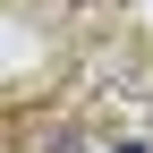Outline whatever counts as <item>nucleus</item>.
I'll use <instances>...</instances> for the list:
<instances>
[{
	"label": "nucleus",
	"mask_w": 153,
	"mask_h": 153,
	"mask_svg": "<svg viewBox=\"0 0 153 153\" xmlns=\"http://www.w3.org/2000/svg\"><path fill=\"white\" fill-rule=\"evenodd\" d=\"M119 153H145V145H119Z\"/></svg>",
	"instance_id": "f257e3e1"
}]
</instances>
